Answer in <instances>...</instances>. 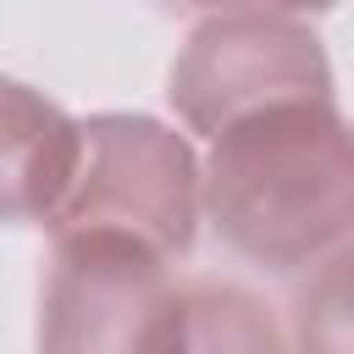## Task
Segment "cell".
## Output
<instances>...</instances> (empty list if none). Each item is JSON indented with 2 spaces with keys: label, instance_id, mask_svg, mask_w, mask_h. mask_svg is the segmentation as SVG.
Here are the masks:
<instances>
[{
  "label": "cell",
  "instance_id": "obj_1",
  "mask_svg": "<svg viewBox=\"0 0 354 354\" xmlns=\"http://www.w3.org/2000/svg\"><path fill=\"white\" fill-rule=\"evenodd\" d=\"M205 221L238 260L304 277L354 243V122L337 100L260 111L205 144Z\"/></svg>",
  "mask_w": 354,
  "mask_h": 354
},
{
  "label": "cell",
  "instance_id": "obj_2",
  "mask_svg": "<svg viewBox=\"0 0 354 354\" xmlns=\"http://www.w3.org/2000/svg\"><path fill=\"white\" fill-rule=\"evenodd\" d=\"M299 100H337L332 55L310 17L282 6H221L183 28L166 105L194 144Z\"/></svg>",
  "mask_w": 354,
  "mask_h": 354
},
{
  "label": "cell",
  "instance_id": "obj_3",
  "mask_svg": "<svg viewBox=\"0 0 354 354\" xmlns=\"http://www.w3.org/2000/svg\"><path fill=\"white\" fill-rule=\"evenodd\" d=\"M205 227V155L199 144L149 111H94L83 116V166L50 221V238L111 232L183 260Z\"/></svg>",
  "mask_w": 354,
  "mask_h": 354
},
{
  "label": "cell",
  "instance_id": "obj_4",
  "mask_svg": "<svg viewBox=\"0 0 354 354\" xmlns=\"http://www.w3.org/2000/svg\"><path fill=\"white\" fill-rule=\"evenodd\" d=\"M33 354H188V277L133 238H50Z\"/></svg>",
  "mask_w": 354,
  "mask_h": 354
},
{
  "label": "cell",
  "instance_id": "obj_5",
  "mask_svg": "<svg viewBox=\"0 0 354 354\" xmlns=\"http://www.w3.org/2000/svg\"><path fill=\"white\" fill-rule=\"evenodd\" d=\"M83 166V116L0 72V227H50Z\"/></svg>",
  "mask_w": 354,
  "mask_h": 354
},
{
  "label": "cell",
  "instance_id": "obj_6",
  "mask_svg": "<svg viewBox=\"0 0 354 354\" xmlns=\"http://www.w3.org/2000/svg\"><path fill=\"white\" fill-rule=\"evenodd\" d=\"M188 354H293L288 321L232 277H188Z\"/></svg>",
  "mask_w": 354,
  "mask_h": 354
},
{
  "label": "cell",
  "instance_id": "obj_7",
  "mask_svg": "<svg viewBox=\"0 0 354 354\" xmlns=\"http://www.w3.org/2000/svg\"><path fill=\"white\" fill-rule=\"evenodd\" d=\"M293 354H354V243L310 266L288 299Z\"/></svg>",
  "mask_w": 354,
  "mask_h": 354
}]
</instances>
